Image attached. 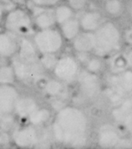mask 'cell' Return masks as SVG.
<instances>
[{"mask_svg": "<svg viewBox=\"0 0 132 149\" xmlns=\"http://www.w3.org/2000/svg\"><path fill=\"white\" fill-rule=\"evenodd\" d=\"M132 113V99H127L124 101H121L118 106H117L112 111V116L114 120L122 124L125 119Z\"/></svg>", "mask_w": 132, "mask_h": 149, "instance_id": "ac0fdd59", "label": "cell"}, {"mask_svg": "<svg viewBox=\"0 0 132 149\" xmlns=\"http://www.w3.org/2000/svg\"><path fill=\"white\" fill-rule=\"evenodd\" d=\"M122 142L117 131L111 126H104L100 127L97 134V143L102 148H111L118 147Z\"/></svg>", "mask_w": 132, "mask_h": 149, "instance_id": "5bb4252c", "label": "cell"}, {"mask_svg": "<svg viewBox=\"0 0 132 149\" xmlns=\"http://www.w3.org/2000/svg\"><path fill=\"white\" fill-rule=\"evenodd\" d=\"M101 58H102L97 55H95L94 57H90L89 59L84 64L85 69L91 72L97 74L98 72H100V71L103 68V62Z\"/></svg>", "mask_w": 132, "mask_h": 149, "instance_id": "d4e9b609", "label": "cell"}, {"mask_svg": "<svg viewBox=\"0 0 132 149\" xmlns=\"http://www.w3.org/2000/svg\"><path fill=\"white\" fill-rule=\"evenodd\" d=\"M11 3L14 6H19V7H26L29 0H10Z\"/></svg>", "mask_w": 132, "mask_h": 149, "instance_id": "4dcf8cb0", "label": "cell"}, {"mask_svg": "<svg viewBox=\"0 0 132 149\" xmlns=\"http://www.w3.org/2000/svg\"><path fill=\"white\" fill-rule=\"evenodd\" d=\"M19 96L15 85H0V115L12 114Z\"/></svg>", "mask_w": 132, "mask_h": 149, "instance_id": "ba28073f", "label": "cell"}, {"mask_svg": "<svg viewBox=\"0 0 132 149\" xmlns=\"http://www.w3.org/2000/svg\"><path fill=\"white\" fill-rule=\"evenodd\" d=\"M1 24L4 31L18 37H29L35 32L33 17L26 7L15 6L6 10Z\"/></svg>", "mask_w": 132, "mask_h": 149, "instance_id": "3957f363", "label": "cell"}, {"mask_svg": "<svg viewBox=\"0 0 132 149\" xmlns=\"http://www.w3.org/2000/svg\"><path fill=\"white\" fill-rule=\"evenodd\" d=\"M3 30V26H2V24H0V33H1V31H2Z\"/></svg>", "mask_w": 132, "mask_h": 149, "instance_id": "e575fe53", "label": "cell"}, {"mask_svg": "<svg viewBox=\"0 0 132 149\" xmlns=\"http://www.w3.org/2000/svg\"><path fill=\"white\" fill-rule=\"evenodd\" d=\"M30 3L33 7L31 9L30 8L27 9L30 10L33 17V24L36 30L48 29V28L55 27L57 25L54 11L52 8H43V7L37 6L32 3Z\"/></svg>", "mask_w": 132, "mask_h": 149, "instance_id": "9c48e42d", "label": "cell"}, {"mask_svg": "<svg viewBox=\"0 0 132 149\" xmlns=\"http://www.w3.org/2000/svg\"><path fill=\"white\" fill-rule=\"evenodd\" d=\"M57 25H60L71 17H75V11L67 3H58L53 9Z\"/></svg>", "mask_w": 132, "mask_h": 149, "instance_id": "ffe728a7", "label": "cell"}, {"mask_svg": "<svg viewBox=\"0 0 132 149\" xmlns=\"http://www.w3.org/2000/svg\"><path fill=\"white\" fill-rule=\"evenodd\" d=\"M12 141L18 148H32L39 142V134L37 127L29 124L16 130Z\"/></svg>", "mask_w": 132, "mask_h": 149, "instance_id": "30bf717a", "label": "cell"}, {"mask_svg": "<svg viewBox=\"0 0 132 149\" xmlns=\"http://www.w3.org/2000/svg\"><path fill=\"white\" fill-rule=\"evenodd\" d=\"M94 55L100 58L111 56L117 52L121 45L122 34L119 28L111 21H104L101 26L94 31Z\"/></svg>", "mask_w": 132, "mask_h": 149, "instance_id": "7a4b0ae2", "label": "cell"}, {"mask_svg": "<svg viewBox=\"0 0 132 149\" xmlns=\"http://www.w3.org/2000/svg\"><path fill=\"white\" fill-rule=\"evenodd\" d=\"M31 39L39 54H57L63 49L65 41L59 29L56 27L37 30Z\"/></svg>", "mask_w": 132, "mask_h": 149, "instance_id": "277c9868", "label": "cell"}, {"mask_svg": "<svg viewBox=\"0 0 132 149\" xmlns=\"http://www.w3.org/2000/svg\"><path fill=\"white\" fill-rule=\"evenodd\" d=\"M71 44L76 52L90 53L93 52L95 46L94 32L81 31L80 33L71 41Z\"/></svg>", "mask_w": 132, "mask_h": 149, "instance_id": "9a60e30c", "label": "cell"}, {"mask_svg": "<svg viewBox=\"0 0 132 149\" xmlns=\"http://www.w3.org/2000/svg\"><path fill=\"white\" fill-rule=\"evenodd\" d=\"M30 2L39 7L54 8L61 2V0H30Z\"/></svg>", "mask_w": 132, "mask_h": 149, "instance_id": "4316f807", "label": "cell"}, {"mask_svg": "<svg viewBox=\"0 0 132 149\" xmlns=\"http://www.w3.org/2000/svg\"><path fill=\"white\" fill-rule=\"evenodd\" d=\"M59 31L65 41L71 42L82 31L79 19L73 17L59 25Z\"/></svg>", "mask_w": 132, "mask_h": 149, "instance_id": "e0dca14e", "label": "cell"}, {"mask_svg": "<svg viewBox=\"0 0 132 149\" xmlns=\"http://www.w3.org/2000/svg\"><path fill=\"white\" fill-rule=\"evenodd\" d=\"M81 93L87 99L96 98L100 92V80L97 74L84 70H80L77 79Z\"/></svg>", "mask_w": 132, "mask_h": 149, "instance_id": "52a82bcc", "label": "cell"}, {"mask_svg": "<svg viewBox=\"0 0 132 149\" xmlns=\"http://www.w3.org/2000/svg\"><path fill=\"white\" fill-rule=\"evenodd\" d=\"M17 77L10 63L0 65V85H15Z\"/></svg>", "mask_w": 132, "mask_h": 149, "instance_id": "7402d4cb", "label": "cell"}, {"mask_svg": "<svg viewBox=\"0 0 132 149\" xmlns=\"http://www.w3.org/2000/svg\"><path fill=\"white\" fill-rule=\"evenodd\" d=\"M110 98L112 101L119 100L124 95L132 93V69H124L110 79Z\"/></svg>", "mask_w": 132, "mask_h": 149, "instance_id": "8992f818", "label": "cell"}, {"mask_svg": "<svg viewBox=\"0 0 132 149\" xmlns=\"http://www.w3.org/2000/svg\"><path fill=\"white\" fill-rule=\"evenodd\" d=\"M10 141V137L6 133H0V145L8 144Z\"/></svg>", "mask_w": 132, "mask_h": 149, "instance_id": "f546056e", "label": "cell"}, {"mask_svg": "<svg viewBox=\"0 0 132 149\" xmlns=\"http://www.w3.org/2000/svg\"><path fill=\"white\" fill-rule=\"evenodd\" d=\"M125 57V60H126V64H127V66L129 68L132 69V49L130 50L127 54L124 56Z\"/></svg>", "mask_w": 132, "mask_h": 149, "instance_id": "1f68e13d", "label": "cell"}, {"mask_svg": "<svg viewBox=\"0 0 132 149\" xmlns=\"http://www.w3.org/2000/svg\"><path fill=\"white\" fill-rule=\"evenodd\" d=\"M51 116V113L48 108L39 107L37 110H35L27 119L30 125H32L36 127H41L45 124Z\"/></svg>", "mask_w": 132, "mask_h": 149, "instance_id": "d6986e66", "label": "cell"}, {"mask_svg": "<svg viewBox=\"0 0 132 149\" xmlns=\"http://www.w3.org/2000/svg\"><path fill=\"white\" fill-rule=\"evenodd\" d=\"M38 107L39 104L34 97L30 95H20L16 103L13 113H15L19 119L27 120L28 117Z\"/></svg>", "mask_w": 132, "mask_h": 149, "instance_id": "4fadbf2b", "label": "cell"}, {"mask_svg": "<svg viewBox=\"0 0 132 149\" xmlns=\"http://www.w3.org/2000/svg\"><path fill=\"white\" fill-rule=\"evenodd\" d=\"M123 126L127 130V132L132 135V113L125 119V120L123 123Z\"/></svg>", "mask_w": 132, "mask_h": 149, "instance_id": "f1b7e54d", "label": "cell"}, {"mask_svg": "<svg viewBox=\"0 0 132 149\" xmlns=\"http://www.w3.org/2000/svg\"><path fill=\"white\" fill-rule=\"evenodd\" d=\"M82 31H96L104 23V17L101 12L97 10H87L78 18Z\"/></svg>", "mask_w": 132, "mask_h": 149, "instance_id": "2e32d148", "label": "cell"}, {"mask_svg": "<svg viewBox=\"0 0 132 149\" xmlns=\"http://www.w3.org/2000/svg\"><path fill=\"white\" fill-rule=\"evenodd\" d=\"M56 55L57 54H52V53L39 54V62L45 71L52 72V70L58 59Z\"/></svg>", "mask_w": 132, "mask_h": 149, "instance_id": "cb8c5ba5", "label": "cell"}, {"mask_svg": "<svg viewBox=\"0 0 132 149\" xmlns=\"http://www.w3.org/2000/svg\"><path fill=\"white\" fill-rule=\"evenodd\" d=\"M4 12H5L4 9H3V6L0 4V24L2 23V19H3V17Z\"/></svg>", "mask_w": 132, "mask_h": 149, "instance_id": "d6a6232c", "label": "cell"}, {"mask_svg": "<svg viewBox=\"0 0 132 149\" xmlns=\"http://www.w3.org/2000/svg\"><path fill=\"white\" fill-rule=\"evenodd\" d=\"M123 37L126 44L132 46V26H129L124 30Z\"/></svg>", "mask_w": 132, "mask_h": 149, "instance_id": "83f0119b", "label": "cell"}, {"mask_svg": "<svg viewBox=\"0 0 132 149\" xmlns=\"http://www.w3.org/2000/svg\"><path fill=\"white\" fill-rule=\"evenodd\" d=\"M66 3L75 12H77V11L84 10L87 7L89 3V0H67Z\"/></svg>", "mask_w": 132, "mask_h": 149, "instance_id": "484cf974", "label": "cell"}, {"mask_svg": "<svg viewBox=\"0 0 132 149\" xmlns=\"http://www.w3.org/2000/svg\"><path fill=\"white\" fill-rule=\"evenodd\" d=\"M104 10L109 16L117 17L124 11L123 2L121 0H105Z\"/></svg>", "mask_w": 132, "mask_h": 149, "instance_id": "603a6c76", "label": "cell"}, {"mask_svg": "<svg viewBox=\"0 0 132 149\" xmlns=\"http://www.w3.org/2000/svg\"><path fill=\"white\" fill-rule=\"evenodd\" d=\"M16 57L28 65L39 61V53L31 38L28 37L19 38V47Z\"/></svg>", "mask_w": 132, "mask_h": 149, "instance_id": "7c38bea8", "label": "cell"}, {"mask_svg": "<svg viewBox=\"0 0 132 149\" xmlns=\"http://www.w3.org/2000/svg\"><path fill=\"white\" fill-rule=\"evenodd\" d=\"M129 14H130L131 18L132 19V1L131 3V4H130V8H129Z\"/></svg>", "mask_w": 132, "mask_h": 149, "instance_id": "836d02e7", "label": "cell"}, {"mask_svg": "<svg viewBox=\"0 0 132 149\" xmlns=\"http://www.w3.org/2000/svg\"><path fill=\"white\" fill-rule=\"evenodd\" d=\"M43 90L47 96L50 98H57L62 96L64 87L63 82L55 78L46 80L43 86Z\"/></svg>", "mask_w": 132, "mask_h": 149, "instance_id": "44dd1931", "label": "cell"}, {"mask_svg": "<svg viewBox=\"0 0 132 149\" xmlns=\"http://www.w3.org/2000/svg\"><path fill=\"white\" fill-rule=\"evenodd\" d=\"M51 134L54 140L64 146L80 148L87 142L88 119L84 112L74 106H64L53 119Z\"/></svg>", "mask_w": 132, "mask_h": 149, "instance_id": "6da1fadb", "label": "cell"}, {"mask_svg": "<svg viewBox=\"0 0 132 149\" xmlns=\"http://www.w3.org/2000/svg\"><path fill=\"white\" fill-rule=\"evenodd\" d=\"M80 72V64L74 56L64 55L58 58L52 73L63 83H69L77 79Z\"/></svg>", "mask_w": 132, "mask_h": 149, "instance_id": "5b68a950", "label": "cell"}, {"mask_svg": "<svg viewBox=\"0 0 132 149\" xmlns=\"http://www.w3.org/2000/svg\"><path fill=\"white\" fill-rule=\"evenodd\" d=\"M19 38L9 31L3 30L0 33V58L10 59L18 52Z\"/></svg>", "mask_w": 132, "mask_h": 149, "instance_id": "8fae6325", "label": "cell"}]
</instances>
